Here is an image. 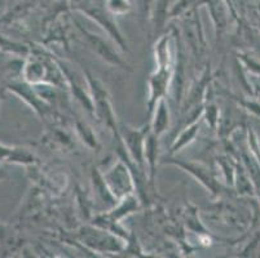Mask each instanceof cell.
<instances>
[{"label": "cell", "mask_w": 260, "mask_h": 258, "mask_svg": "<svg viewBox=\"0 0 260 258\" xmlns=\"http://www.w3.org/2000/svg\"><path fill=\"white\" fill-rule=\"evenodd\" d=\"M155 58H157L158 68L149 80V110L150 113L154 108L155 103L160 98H165V93L171 80V57H170L169 38L163 36L155 46Z\"/></svg>", "instance_id": "1"}, {"label": "cell", "mask_w": 260, "mask_h": 258, "mask_svg": "<svg viewBox=\"0 0 260 258\" xmlns=\"http://www.w3.org/2000/svg\"><path fill=\"white\" fill-rule=\"evenodd\" d=\"M103 177L106 186L110 190V193L118 200L126 198L127 195L134 194V190L136 189V183H135V178L131 172V168L122 159L118 160L117 164L112 169H109L108 172H105L103 174Z\"/></svg>", "instance_id": "2"}, {"label": "cell", "mask_w": 260, "mask_h": 258, "mask_svg": "<svg viewBox=\"0 0 260 258\" xmlns=\"http://www.w3.org/2000/svg\"><path fill=\"white\" fill-rule=\"evenodd\" d=\"M87 80H88L89 89L92 92V102H93V111L98 114V117L106 124V127L110 128L113 132H115L117 137H119V127L117 125V119L113 110L112 102L109 99L108 92L104 88V85L94 79L89 72H86Z\"/></svg>", "instance_id": "3"}, {"label": "cell", "mask_w": 260, "mask_h": 258, "mask_svg": "<svg viewBox=\"0 0 260 258\" xmlns=\"http://www.w3.org/2000/svg\"><path fill=\"white\" fill-rule=\"evenodd\" d=\"M150 128H129L127 125L119 127V137L126 148L131 162L138 165L141 170L145 165V143Z\"/></svg>", "instance_id": "4"}, {"label": "cell", "mask_w": 260, "mask_h": 258, "mask_svg": "<svg viewBox=\"0 0 260 258\" xmlns=\"http://www.w3.org/2000/svg\"><path fill=\"white\" fill-rule=\"evenodd\" d=\"M82 240L88 247L100 252H118L122 249V243H119L115 236L110 233L98 229H84L82 233Z\"/></svg>", "instance_id": "5"}, {"label": "cell", "mask_w": 260, "mask_h": 258, "mask_svg": "<svg viewBox=\"0 0 260 258\" xmlns=\"http://www.w3.org/2000/svg\"><path fill=\"white\" fill-rule=\"evenodd\" d=\"M82 32H83L84 38H86L87 43L91 46V48L93 49L103 60H105L106 62L109 63H112V65L118 66V67L127 68L126 63L120 60L119 57H118V54L115 53V51H113L112 47L109 46L103 38L99 36V35L96 34H92V32L87 31V30H82Z\"/></svg>", "instance_id": "6"}, {"label": "cell", "mask_w": 260, "mask_h": 258, "mask_svg": "<svg viewBox=\"0 0 260 258\" xmlns=\"http://www.w3.org/2000/svg\"><path fill=\"white\" fill-rule=\"evenodd\" d=\"M153 119L152 124H150V132L159 137L165 132L169 129L170 125V111L169 106H167L165 98H160L157 103H155L154 108H153Z\"/></svg>", "instance_id": "7"}, {"label": "cell", "mask_w": 260, "mask_h": 258, "mask_svg": "<svg viewBox=\"0 0 260 258\" xmlns=\"http://www.w3.org/2000/svg\"><path fill=\"white\" fill-rule=\"evenodd\" d=\"M175 164L179 165V167L185 168L188 172H190L196 178H200V181L202 182L207 189L211 190V193L216 191V182H215L214 177L210 174L209 170L205 167L200 164H193V163H183V162H175Z\"/></svg>", "instance_id": "8"}, {"label": "cell", "mask_w": 260, "mask_h": 258, "mask_svg": "<svg viewBox=\"0 0 260 258\" xmlns=\"http://www.w3.org/2000/svg\"><path fill=\"white\" fill-rule=\"evenodd\" d=\"M198 128H200V124H198V123L190 125L188 131L184 132V133L180 136V138L177 139L176 143H175V146H174V149H172V151H177V149H181L183 146H185L186 143H189V142H190L191 139L196 137V133H197Z\"/></svg>", "instance_id": "9"}, {"label": "cell", "mask_w": 260, "mask_h": 258, "mask_svg": "<svg viewBox=\"0 0 260 258\" xmlns=\"http://www.w3.org/2000/svg\"><path fill=\"white\" fill-rule=\"evenodd\" d=\"M106 7L113 14H123L129 11V3L127 0H106Z\"/></svg>", "instance_id": "10"}]
</instances>
